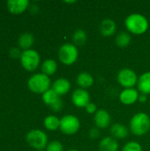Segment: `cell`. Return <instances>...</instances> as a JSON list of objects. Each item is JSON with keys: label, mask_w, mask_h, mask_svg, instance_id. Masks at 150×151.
Returning <instances> with one entry per match:
<instances>
[{"label": "cell", "mask_w": 150, "mask_h": 151, "mask_svg": "<svg viewBox=\"0 0 150 151\" xmlns=\"http://www.w3.org/2000/svg\"><path fill=\"white\" fill-rule=\"evenodd\" d=\"M54 111H60L63 109V101L61 100V98L57 101L54 104H52L51 106H50Z\"/></svg>", "instance_id": "27"}, {"label": "cell", "mask_w": 150, "mask_h": 151, "mask_svg": "<svg viewBox=\"0 0 150 151\" xmlns=\"http://www.w3.org/2000/svg\"><path fill=\"white\" fill-rule=\"evenodd\" d=\"M26 140L32 148L37 150H43V149L48 145L47 134L39 129H33L29 131L26 136Z\"/></svg>", "instance_id": "5"}, {"label": "cell", "mask_w": 150, "mask_h": 151, "mask_svg": "<svg viewBox=\"0 0 150 151\" xmlns=\"http://www.w3.org/2000/svg\"><path fill=\"white\" fill-rule=\"evenodd\" d=\"M27 86L32 92L36 94H43L48 89H50V79L48 75L42 73H34L29 78Z\"/></svg>", "instance_id": "3"}, {"label": "cell", "mask_w": 150, "mask_h": 151, "mask_svg": "<svg viewBox=\"0 0 150 151\" xmlns=\"http://www.w3.org/2000/svg\"><path fill=\"white\" fill-rule=\"evenodd\" d=\"M59 96L67 94L71 88V83L65 78H59L52 83L51 88Z\"/></svg>", "instance_id": "12"}, {"label": "cell", "mask_w": 150, "mask_h": 151, "mask_svg": "<svg viewBox=\"0 0 150 151\" xmlns=\"http://www.w3.org/2000/svg\"><path fill=\"white\" fill-rule=\"evenodd\" d=\"M79 57V50L73 43H65L58 50V58L60 62L65 65H72L74 64Z\"/></svg>", "instance_id": "4"}, {"label": "cell", "mask_w": 150, "mask_h": 151, "mask_svg": "<svg viewBox=\"0 0 150 151\" xmlns=\"http://www.w3.org/2000/svg\"><path fill=\"white\" fill-rule=\"evenodd\" d=\"M20 63L22 66L27 71L35 70L40 64V55L34 50H26L21 52L20 56Z\"/></svg>", "instance_id": "6"}, {"label": "cell", "mask_w": 150, "mask_h": 151, "mask_svg": "<svg viewBox=\"0 0 150 151\" xmlns=\"http://www.w3.org/2000/svg\"><path fill=\"white\" fill-rule=\"evenodd\" d=\"M94 121L95 127L99 129H105L107 128L111 121V118L110 113L105 110H98L94 117Z\"/></svg>", "instance_id": "10"}, {"label": "cell", "mask_w": 150, "mask_h": 151, "mask_svg": "<svg viewBox=\"0 0 150 151\" xmlns=\"http://www.w3.org/2000/svg\"><path fill=\"white\" fill-rule=\"evenodd\" d=\"M131 35L129 33L127 32H120L116 36V39H115V42H116V44L118 46V47H121V48H125L126 46H128L131 42Z\"/></svg>", "instance_id": "22"}, {"label": "cell", "mask_w": 150, "mask_h": 151, "mask_svg": "<svg viewBox=\"0 0 150 151\" xmlns=\"http://www.w3.org/2000/svg\"><path fill=\"white\" fill-rule=\"evenodd\" d=\"M59 99H60V96L52 88L48 89L46 92H44L42 94V101L44 102V104H46L50 106L54 104Z\"/></svg>", "instance_id": "23"}, {"label": "cell", "mask_w": 150, "mask_h": 151, "mask_svg": "<svg viewBox=\"0 0 150 151\" xmlns=\"http://www.w3.org/2000/svg\"><path fill=\"white\" fill-rule=\"evenodd\" d=\"M76 82L80 87V88L86 89L90 88L94 84V78L90 73L87 72H82L77 76Z\"/></svg>", "instance_id": "17"}, {"label": "cell", "mask_w": 150, "mask_h": 151, "mask_svg": "<svg viewBox=\"0 0 150 151\" xmlns=\"http://www.w3.org/2000/svg\"><path fill=\"white\" fill-rule=\"evenodd\" d=\"M139 92L137 89L132 88H125L121 91L119 95L120 102L124 104L130 105L136 103L139 99Z\"/></svg>", "instance_id": "11"}, {"label": "cell", "mask_w": 150, "mask_h": 151, "mask_svg": "<svg viewBox=\"0 0 150 151\" xmlns=\"http://www.w3.org/2000/svg\"><path fill=\"white\" fill-rule=\"evenodd\" d=\"M10 55H11V57H12L14 58H17L19 57L20 58L21 53H20V51H19V50L18 48H11V49H10Z\"/></svg>", "instance_id": "30"}, {"label": "cell", "mask_w": 150, "mask_h": 151, "mask_svg": "<svg viewBox=\"0 0 150 151\" xmlns=\"http://www.w3.org/2000/svg\"><path fill=\"white\" fill-rule=\"evenodd\" d=\"M87 39V33L83 29H77L72 35V41L74 42L73 44L76 46H83L86 43Z\"/></svg>", "instance_id": "24"}, {"label": "cell", "mask_w": 150, "mask_h": 151, "mask_svg": "<svg viewBox=\"0 0 150 151\" xmlns=\"http://www.w3.org/2000/svg\"><path fill=\"white\" fill-rule=\"evenodd\" d=\"M44 127L50 131H55L60 127V119L54 115L47 116L43 121Z\"/></svg>", "instance_id": "21"}, {"label": "cell", "mask_w": 150, "mask_h": 151, "mask_svg": "<svg viewBox=\"0 0 150 151\" xmlns=\"http://www.w3.org/2000/svg\"><path fill=\"white\" fill-rule=\"evenodd\" d=\"M130 130L136 136H142L150 130V118L145 112H138L130 120Z\"/></svg>", "instance_id": "2"}, {"label": "cell", "mask_w": 150, "mask_h": 151, "mask_svg": "<svg viewBox=\"0 0 150 151\" xmlns=\"http://www.w3.org/2000/svg\"><path fill=\"white\" fill-rule=\"evenodd\" d=\"M111 134L115 139H124L128 135L127 127L120 123H116L111 127Z\"/></svg>", "instance_id": "18"}, {"label": "cell", "mask_w": 150, "mask_h": 151, "mask_svg": "<svg viewBox=\"0 0 150 151\" xmlns=\"http://www.w3.org/2000/svg\"><path fill=\"white\" fill-rule=\"evenodd\" d=\"M85 109H86L87 112L89 113V114H95V112L98 111V110L96 109V105H95V104H93V103H89V104L86 106Z\"/></svg>", "instance_id": "28"}, {"label": "cell", "mask_w": 150, "mask_h": 151, "mask_svg": "<svg viewBox=\"0 0 150 151\" xmlns=\"http://www.w3.org/2000/svg\"><path fill=\"white\" fill-rule=\"evenodd\" d=\"M65 3H69V4H72V3H75L76 1H65Z\"/></svg>", "instance_id": "32"}, {"label": "cell", "mask_w": 150, "mask_h": 151, "mask_svg": "<svg viewBox=\"0 0 150 151\" xmlns=\"http://www.w3.org/2000/svg\"><path fill=\"white\" fill-rule=\"evenodd\" d=\"M80 127V122L79 119L73 115H65L60 119L59 129L66 135H72L76 134Z\"/></svg>", "instance_id": "7"}, {"label": "cell", "mask_w": 150, "mask_h": 151, "mask_svg": "<svg viewBox=\"0 0 150 151\" xmlns=\"http://www.w3.org/2000/svg\"><path fill=\"white\" fill-rule=\"evenodd\" d=\"M29 5L28 0H9L7 1V7L11 13L19 14L23 12Z\"/></svg>", "instance_id": "13"}, {"label": "cell", "mask_w": 150, "mask_h": 151, "mask_svg": "<svg viewBox=\"0 0 150 151\" xmlns=\"http://www.w3.org/2000/svg\"><path fill=\"white\" fill-rule=\"evenodd\" d=\"M47 151H64V146L59 141H52L48 143L46 147Z\"/></svg>", "instance_id": "26"}, {"label": "cell", "mask_w": 150, "mask_h": 151, "mask_svg": "<svg viewBox=\"0 0 150 151\" xmlns=\"http://www.w3.org/2000/svg\"><path fill=\"white\" fill-rule=\"evenodd\" d=\"M122 151H142V148L140 143L132 141V142H127L123 147Z\"/></svg>", "instance_id": "25"}, {"label": "cell", "mask_w": 150, "mask_h": 151, "mask_svg": "<svg viewBox=\"0 0 150 151\" xmlns=\"http://www.w3.org/2000/svg\"><path fill=\"white\" fill-rule=\"evenodd\" d=\"M118 143L117 140L111 136H107L102 139L99 143V151H118Z\"/></svg>", "instance_id": "16"}, {"label": "cell", "mask_w": 150, "mask_h": 151, "mask_svg": "<svg viewBox=\"0 0 150 151\" xmlns=\"http://www.w3.org/2000/svg\"><path fill=\"white\" fill-rule=\"evenodd\" d=\"M118 81L125 88H132L138 82V76L130 68H123L118 73Z\"/></svg>", "instance_id": "8"}, {"label": "cell", "mask_w": 150, "mask_h": 151, "mask_svg": "<svg viewBox=\"0 0 150 151\" xmlns=\"http://www.w3.org/2000/svg\"><path fill=\"white\" fill-rule=\"evenodd\" d=\"M57 69V64L54 59H46L42 64V72L46 75H52L56 73Z\"/></svg>", "instance_id": "20"}, {"label": "cell", "mask_w": 150, "mask_h": 151, "mask_svg": "<svg viewBox=\"0 0 150 151\" xmlns=\"http://www.w3.org/2000/svg\"><path fill=\"white\" fill-rule=\"evenodd\" d=\"M127 30L135 35L144 34L149 26L148 19L141 13H132L125 20Z\"/></svg>", "instance_id": "1"}, {"label": "cell", "mask_w": 150, "mask_h": 151, "mask_svg": "<svg viewBox=\"0 0 150 151\" xmlns=\"http://www.w3.org/2000/svg\"><path fill=\"white\" fill-rule=\"evenodd\" d=\"M89 136L92 139H96L100 136V129L97 127H92L89 130Z\"/></svg>", "instance_id": "29"}, {"label": "cell", "mask_w": 150, "mask_h": 151, "mask_svg": "<svg viewBox=\"0 0 150 151\" xmlns=\"http://www.w3.org/2000/svg\"><path fill=\"white\" fill-rule=\"evenodd\" d=\"M100 33L103 36H111L114 35L117 29L116 22L111 19H104L100 23Z\"/></svg>", "instance_id": "14"}, {"label": "cell", "mask_w": 150, "mask_h": 151, "mask_svg": "<svg viewBox=\"0 0 150 151\" xmlns=\"http://www.w3.org/2000/svg\"><path fill=\"white\" fill-rule=\"evenodd\" d=\"M67 151H79V150H67Z\"/></svg>", "instance_id": "33"}, {"label": "cell", "mask_w": 150, "mask_h": 151, "mask_svg": "<svg viewBox=\"0 0 150 151\" xmlns=\"http://www.w3.org/2000/svg\"><path fill=\"white\" fill-rule=\"evenodd\" d=\"M141 103H145L147 101V95L145 94H141L139 96V99H138Z\"/></svg>", "instance_id": "31"}, {"label": "cell", "mask_w": 150, "mask_h": 151, "mask_svg": "<svg viewBox=\"0 0 150 151\" xmlns=\"http://www.w3.org/2000/svg\"><path fill=\"white\" fill-rule=\"evenodd\" d=\"M90 96L86 89L77 88L72 92V101L73 104L78 108H86V106L90 103Z\"/></svg>", "instance_id": "9"}, {"label": "cell", "mask_w": 150, "mask_h": 151, "mask_svg": "<svg viewBox=\"0 0 150 151\" xmlns=\"http://www.w3.org/2000/svg\"><path fill=\"white\" fill-rule=\"evenodd\" d=\"M18 43L19 45V47L21 49H23L24 50H29L30 47L33 45L34 43V36L32 34L30 33H23L19 35V39H18Z\"/></svg>", "instance_id": "19"}, {"label": "cell", "mask_w": 150, "mask_h": 151, "mask_svg": "<svg viewBox=\"0 0 150 151\" xmlns=\"http://www.w3.org/2000/svg\"><path fill=\"white\" fill-rule=\"evenodd\" d=\"M137 87H138V90L141 93V94H145V95H149L150 94V72L144 73L143 74H141L139 79H138V82H137Z\"/></svg>", "instance_id": "15"}, {"label": "cell", "mask_w": 150, "mask_h": 151, "mask_svg": "<svg viewBox=\"0 0 150 151\" xmlns=\"http://www.w3.org/2000/svg\"><path fill=\"white\" fill-rule=\"evenodd\" d=\"M38 151H44V150H38Z\"/></svg>", "instance_id": "34"}]
</instances>
